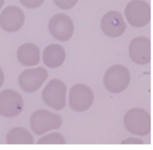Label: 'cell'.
<instances>
[{"label":"cell","instance_id":"14","mask_svg":"<svg viewBox=\"0 0 153 150\" xmlns=\"http://www.w3.org/2000/svg\"><path fill=\"white\" fill-rule=\"evenodd\" d=\"M6 143L10 145H32L34 143V139L27 130L23 127H17L7 133Z\"/></svg>","mask_w":153,"mask_h":150},{"label":"cell","instance_id":"9","mask_svg":"<svg viewBox=\"0 0 153 150\" xmlns=\"http://www.w3.org/2000/svg\"><path fill=\"white\" fill-rule=\"evenodd\" d=\"M25 20L23 10L16 6L5 8L0 14V26L5 31L14 32L19 30Z\"/></svg>","mask_w":153,"mask_h":150},{"label":"cell","instance_id":"1","mask_svg":"<svg viewBox=\"0 0 153 150\" xmlns=\"http://www.w3.org/2000/svg\"><path fill=\"white\" fill-rule=\"evenodd\" d=\"M30 126L37 135H42L52 130L60 128L63 119L59 114L47 109H39L35 111L30 118Z\"/></svg>","mask_w":153,"mask_h":150},{"label":"cell","instance_id":"17","mask_svg":"<svg viewBox=\"0 0 153 150\" xmlns=\"http://www.w3.org/2000/svg\"><path fill=\"white\" fill-rule=\"evenodd\" d=\"M45 0H20L23 5L28 8H35L43 4Z\"/></svg>","mask_w":153,"mask_h":150},{"label":"cell","instance_id":"18","mask_svg":"<svg viewBox=\"0 0 153 150\" xmlns=\"http://www.w3.org/2000/svg\"><path fill=\"white\" fill-rule=\"evenodd\" d=\"M4 81V74L2 69L0 67V88L3 85Z\"/></svg>","mask_w":153,"mask_h":150},{"label":"cell","instance_id":"8","mask_svg":"<svg viewBox=\"0 0 153 150\" xmlns=\"http://www.w3.org/2000/svg\"><path fill=\"white\" fill-rule=\"evenodd\" d=\"M48 78L47 71L42 67L23 71L19 76V84L25 92L30 93L37 91Z\"/></svg>","mask_w":153,"mask_h":150},{"label":"cell","instance_id":"7","mask_svg":"<svg viewBox=\"0 0 153 150\" xmlns=\"http://www.w3.org/2000/svg\"><path fill=\"white\" fill-rule=\"evenodd\" d=\"M48 29L55 39L66 41L72 37L74 26L69 16L64 13H58L53 16L49 20Z\"/></svg>","mask_w":153,"mask_h":150},{"label":"cell","instance_id":"6","mask_svg":"<svg viewBox=\"0 0 153 150\" xmlns=\"http://www.w3.org/2000/svg\"><path fill=\"white\" fill-rule=\"evenodd\" d=\"M23 100L21 94L12 89H5L0 92V115L5 117H14L22 111Z\"/></svg>","mask_w":153,"mask_h":150},{"label":"cell","instance_id":"16","mask_svg":"<svg viewBox=\"0 0 153 150\" xmlns=\"http://www.w3.org/2000/svg\"><path fill=\"white\" fill-rule=\"evenodd\" d=\"M54 4L59 8L63 10H68L72 8L78 0H53Z\"/></svg>","mask_w":153,"mask_h":150},{"label":"cell","instance_id":"11","mask_svg":"<svg viewBox=\"0 0 153 150\" xmlns=\"http://www.w3.org/2000/svg\"><path fill=\"white\" fill-rule=\"evenodd\" d=\"M131 60L137 64L145 65L151 60V42L145 36H137L130 42L128 49Z\"/></svg>","mask_w":153,"mask_h":150},{"label":"cell","instance_id":"3","mask_svg":"<svg viewBox=\"0 0 153 150\" xmlns=\"http://www.w3.org/2000/svg\"><path fill=\"white\" fill-rule=\"evenodd\" d=\"M124 14L127 20L131 26L143 27L151 20V7L144 0H131L126 5Z\"/></svg>","mask_w":153,"mask_h":150},{"label":"cell","instance_id":"10","mask_svg":"<svg viewBox=\"0 0 153 150\" xmlns=\"http://www.w3.org/2000/svg\"><path fill=\"white\" fill-rule=\"evenodd\" d=\"M100 27L106 35L112 38L121 36L126 28L121 14L115 10L109 11L104 14L100 22Z\"/></svg>","mask_w":153,"mask_h":150},{"label":"cell","instance_id":"19","mask_svg":"<svg viewBox=\"0 0 153 150\" xmlns=\"http://www.w3.org/2000/svg\"><path fill=\"white\" fill-rule=\"evenodd\" d=\"M4 2V0H0V8L2 7Z\"/></svg>","mask_w":153,"mask_h":150},{"label":"cell","instance_id":"4","mask_svg":"<svg viewBox=\"0 0 153 150\" xmlns=\"http://www.w3.org/2000/svg\"><path fill=\"white\" fill-rule=\"evenodd\" d=\"M93 99V93L86 84H76L69 90V105L72 109L76 112L87 110L91 106Z\"/></svg>","mask_w":153,"mask_h":150},{"label":"cell","instance_id":"13","mask_svg":"<svg viewBox=\"0 0 153 150\" xmlns=\"http://www.w3.org/2000/svg\"><path fill=\"white\" fill-rule=\"evenodd\" d=\"M66 53L60 45L53 44L45 48L42 53L44 63L48 68H56L65 62Z\"/></svg>","mask_w":153,"mask_h":150},{"label":"cell","instance_id":"12","mask_svg":"<svg viewBox=\"0 0 153 150\" xmlns=\"http://www.w3.org/2000/svg\"><path fill=\"white\" fill-rule=\"evenodd\" d=\"M19 62L26 66H33L40 61V51L35 44L27 42L20 45L17 51Z\"/></svg>","mask_w":153,"mask_h":150},{"label":"cell","instance_id":"2","mask_svg":"<svg viewBox=\"0 0 153 150\" xmlns=\"http://www.w3.org/2000/svg\"><path fill=\"white\" fill-rule=\"evenodd\" d=\"M67 87L59 79H51L43 88L42 97L44 103L51 108L60 111L66 103Z\"/></svg>","mask_w":153,"mask_h":150},{"label":"cell","instance_id":"5","mask_svg":"<svg viewBox=\"0 0 153 150\" xmlns=\"http://www.w3.org/2000/svg\"><path fill=\"white\" fill-rule=\"evenodd\" d=\"M103 82L109 91L114 93L121 92L130 82L129 71L122 65L112 66L105 73Z\"/></svg>","mask_w":153,"mask_h":150},{"label":"cell","instance_id":"15","mask_svg":"<svg viewBox=\"0 0 153 150\" xmlns=\"http://www.w3.org/2000/svg\"><path fill=\"white\" fill-rule=\"evenodd\" d=\"M63 136L58 132H53L43 136L37 142V144H65Z\"/></svg>","mask_w":153,"mask_h":150}]
</instances>
